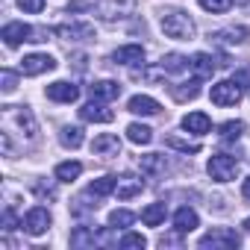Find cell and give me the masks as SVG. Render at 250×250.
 I'll return each mask as SVG.
<instances>
[{"label": "cell", "instance_id": "1", "mask_svg": "<svg viewBox=\"0 0 250 250\" xmlns=\"http://www.w3.org/2000/svg\"><path fill=\"white\" fill-rule=\"evenodd\" d=\"M159 24H162V33H165L168 39H177V42L194 39V21H191L183 9H168Z\"/></svg>", "mask_w": 250, "mask_h": 250}, {"label": "cell", "instance_id": "2", "mask_svg": "<svg viewBox=\"0 0 250 250\" xmlns=\"http://www.w3.org/2000/svg\"><path fill=\"white\" fill-rule=\"evenodd\" d=\"M203 250H232V247H238L241 244V235L235 232V229H229V227H215V229H209L206 235H200V241H197Z\"/></svg>", "mask_w": 250, "mask_h": 250}, {"label": "cell", "instance_id": "3", "mask_svg": "<svg viewBox=\"0 0 250 250\" xmlns=\"http://www.w3.org/2000/svg\"><path fill=\"white\" fill-rule=\"evenodd\" d=\"M206 171H209V177H212L215 183H229V180H235V174H238V159H235V156H227V153H215V156L209 159Z\"/></svg>", "mask_w": 250, "mask_h": 250}, {"label": "cell", "instance_id": "4", "mask_svg": "<svg viewBox=\"0 0 250 250\" xmlns=\"http://www.w3.org/2000/svg\"><path fill=\"white\" fill-rule=\"evenodd\" d=\"M241 94H244V88H241L235 80H221V83H215L212 91H209V97H212L215 106H235V103L241 100Z\"/></svg>", "mask_w": 250, "mask_h": 250}, {"label": "cell", "instance_id": "5", "mask_svg": "<svg viewBox=\"0 0 250 250\" xmlns=\"http://www.w3.org/2000/svg\"><path fill=\"white\" fill-rule=\"evenodd\" d=\"M97 244H112L109 229H94V227H77L71 232V247H97Z\"/></svg>", "mask_w": 250, "mask_h": 250}, {"label": "cell", "instance_id": "6", "mask_svg": "<svg viewBox=\"0 0 250 250\" xmlns=\"http://www.w3.org/2000/svg\"><path fill=\"white\" fill-rule=\"evenodd\" d=\"M3 118H6V121H15L18 127L24 130L27 139H33L36 130H39V127H36V118H33V112H30L27 106H3Z\"/></svg>", "mask_w": 250, "mask_h": 250}, {"label": "cell", "instance_id": "7", "mask_svg": "<svg viewBox=\"0 0 250 250\" xmlns=\"http://www.w3.org/2000/svg\"><path fill=\"white\" fill-rule=\"evenodd\" d=\"M53 68H56V59L50 53H30L21 59V74H27V77H39V74L53 71Z\"/></svg>", "mask_w": 250, "mask_h": 250}, {"label": "cell", "instance_id": "8", "mask_svg": "<svg viewBox=\"0 0 250 250\" xmlns=\"http://www.w3.org/2000/svg\"><path fill=\"white\" fill-rule=\"evenodd\" d=\"M21 227H24L30 235H44L47 227H50V212H47L44 206H33V209L27 212V218L21 221Z\"/></svg>", "mask_w": 250, "mask_h": 250}, {"label": "cell", "instance_id": "9", "mask_svg": "<svg viewBox=\"0 0 250 250\" xmlns=\"http://www.w3.org/2000/svg\"><path fill=\"white\" fill-rule=\"evenodd\" d=\"M80 118L88 121V124H109V121H115V112L106 109L103 100H94V97H91V103H85V106L80 109Z\"/></svg>", "mask_w": 250, "mask_h": 250}, {"label": "cell", "instance_id": "10", "mask_svg": "<svg viewBox=\"0 0 250 250\" xmlns=\"http://www.w3.org/2000/svg\"><path fill=\"white\" fill-rule=\"evenodd\" d=\"M33 36H36V30H33L30 24H21V21L6 24L3 30H0V39H3L9 47H15V44H21V42H33Z\"/></svg>", "mask_w": 250, "mask_h": 250}, {"label": "cell", "instance_id": "11", "mask_svg": "<svg viewBox=\"0 0 250 250\" xmlns=\"http://www.w3.org/2000/svg\"><path fill=\"white\" fill-rule=\"evenodd\" d=\"M91 153H94V156H103V159L121 156V139L112 136V133H100V136L91 142Z\"/></svg>", "mask_w": 250, "mask_h": 250}, {"label": "cell", "instance_id": "12", "mask_svg": "<svg viewBox=\"0 0 250 250\" xmlns=\"http://www.w3.org/2000/svg\"><path fill=\"white\" fill-rule=\"evenodd\" d=\"M53 33L59 39H65V42H88V39H94V27L91 24H59Z\"/></svg>", "mask_w": 250, "mask_h": 250}, {"label": "cell", "instance_id": "13", "mask_svg": "<svg viewBox=\"0 0 250 250\" xmlns=\"http://www.w3.org/2000/svg\"><path fill=\"white\" fill-rule=\"evenodd\" d=\"M47 97L56 100V103H74L80 97V88L74 83H68V80H56V83L47 85Z\"/></svg>", "mask_w": 250, "mask_h": 250}, {"label": "cell", "instance_id": "14", "mask_svg": "<svg viewBox=\"0 0 250 250\" xmlns=\"http://www.w3.org/2000/svg\"><path fill=\"white\" fill-rule=\"evenodd\" d=\"M142 188H145L142 177H133V174H124V177H118V183H115V194H118L121 200H130V197L142 194Z\"/></svg>", "mask_w": 250, "mask_h": 250}, {"label": "cell", "instance_id": "15", "mask_svg": "<svg viewBox=\"0 0 250 250\" xmlns=\"http://www.w3.org/2000/svg\"><path fill=\"white\" fill-rule=\"evenodd\" d=\"M112 62L115 65H139V62H145V47L142 44H124L112 53Z\"/></svg>", "mask_w": 250, "mask_h": 250}, {"label": "cell", "instance_id": "16", "mask_svg": "<svg viewBox=\"0 0 250 250\" xmlns=\"http://www.w3.org/2000/svg\"><path fill=\"white\" fill-rule=\"evenodd\" d=\"M247 36H250L247 27H227V30L209 33V42H218V44H241V42H247Z\"/></svg>", "mask_w": 250, "mask_h": 250}, {"label": "cell", "instance_id": "17", "mask_svg": "<svg viewBox=\"0 0 250 250\" xmlns=\"http://www.w3.org/2000/svg\"><path fill=\"white\" fill-rule=\"evenodd\" d=\"M183 130H188V133H194V136H206V133L212 130V121H209L206 112H188V115L183 118Z\"/></svg>", "mask_w": 250, "mask_h": 250}, {"label": "cell", "instance_id": "18", "mask_svg": "<svg viewBox=\"0 0 250 250\" xmlns=\"http://www.w3.org/2000/svg\"><path fill=\"white\" fill-rule=\"evenodd\" d=\"M130 9H133V0H103V3H97V12L106 21L124 18V12H130Z\"/></svg>", "mask_w": 250, "mask_h": 250}, {"label": "cell", "instance_id": "19", "mask_svg": "<svg viewBox=\"0 0 250 250\" xmlns=\"http://www.w3.org/2000/svg\"><path fill=\"white\" fill-rule=\"evenodd\" d=\"M218 65H221V62H218L215 56H209V53H194V56H191V68H194V74H197L200 80H209V77L218 71Z\"/></svg>", "mask_w": 250, "mask_h": 250}, {"label": "cell", "instance_id": "20", "mask_svg": "<svg viewBox=\"0 0 250 250\" xmlns=\"http://www.w3.org/2000/svg\"><path fill=\"white\" fill-rule=\"evenodd\" d=\"M127 109L133 112V115H159V100H153V97H147V94H136V97H130V103H127Z\"/></svg>", "mask_w": 250, "mask_h": 250}, {"label": "cell", "instance_id": "21", "mask_svg": "<svg viewBox=\"0 0 250 250\" xmlns=\"http://www.w3.org/2000/svg\"><path fill=\"white\" fill-rule=\"evenodd\" d=\"M88 94H91L94 100H118V97H121V85L112 83V80H100V83L88 85Z\"/></svg>", "mask_w": 250, "mask_h": 250}, {"label": "cell", "instance_id": "22", "mask_svg": "<svg viewBox=\"0 0 250 250\" xmlns=\"http://www.w3.org/2000/svg\"><path fill=\"white\" fill-rule=\"evenodd\" d=\"M200 94V77H194V80H188V83H180V85H171V97L177 100V103H188V100H194Z\"/></svg>", "mask_w": 250, "mask_h": 250}, {"label": "cell", "instance_id": "23", "mask_svg": "<svg viewBox=\"0 0 250 250\" xmlns=\"http://www.w3.org/2000/svg\"><path fill=\"white\" fill-rule=\"evenodd\" d=\"M197 224H200V221H197V212H194V209L183 206V209H177V212H174V229H177V232H183V235H186V232L197 229Z\"/></svg>", "mask_w": 250, "mask_h": 250}, {"label": "cell", "instance_id": "24", "mask_svg": "<svg viewBox=\"0 0 250 250\" xmlns=\"http://www.w3.org/2000/svg\"><path fill=\"white\" fill-rule=\"evenodd\" d=\"M188 68H191V59L183 56V53H165L162 56V71L165 74H183Z\"/></svg>", "mask_w": 250, "mask_h": 250}, {"label": "cell", "instance_id": "25", "mask_svg": "<svg viewBox=\"0 0 250 250\" xmlns=\"http://www.w3.org/2000/svg\"><path fill=\"white\" fill-rule=\"evenodd\" d=\"M139 165H142V174H147V177L165 174V156L162 153H147V156L139 159Z\"/></svg>", "mask_w": 250, "mask_h": 250}, {"label": "cell", "instance_id": "26", "mask_svg": "<svg viewBox=\"0 0 250 250\" xmlns=\"http://www.w3.org/2000/svg\"><path fill=\"white\" fill-rule=\"evenodd\" d=\"M115 183H118V177H100V180H94L85 191H88L94 200H103V197L115 194Z\"/></svg>", "mask_w": 250, "mask_h": 250}, {"label": "cell", "instance_id": "27", "mask_svg": "<svg viewBox=\"0 0 250 250\" xmlns=\"http://www.w3.org/2000/svg\"><path fill=\"white\" fill-rule=\"evenodd\" d=\"M165 203H150V206H145L142 209V221L147 224V227H159L162 221H165Z\"/></svg>", "mask_w": 250, "mask_h": 250}, {"label": "cell", "instance_id": "28", "mask_svg": "<svg viewBox=\"0 0 250 250\" xmlns=\"http://www.w3.org/2000/svg\"><path fill=\"white\" fill-rule=\"evenodd\" d=\"M127 139L133 145H150L153 142V130L145 127V124H130V127H127Z\"/></svg>", "mask_w": 250, "mask_h": 250}, {"label": "cell", "instance_id": "29", "mask_svg": "<svg viewBox=\"0 0 250 250\" xmlns=\"http://www.w3.org/2000/svg\"><path fill=\"white\" fill-rule=\"evenodd\" d=\"M241 133H244V121H224L221 127H218V136L224 142H238Z\"/></svg>", "mask_w": 250, "mask_h": 250}, {"label": "cell", "instance_id": "30", "mask_svg": "<svg viewBox=\"0 0 250 250\" xmlns=\"http://www.w3.org/2000/svg\"><path fill=\"white\" fill-rule=\"evenodd\" d=\"M80 174H83V165L80 162H59L56 165V180L59 183H74Z\"/></svg>", "mask_w": 250, "mask_h": 250}, {"label": "cell", "instance_id": "31", "mask_svg": "<svg viewBox=\"0 0 250 250\" xmlns=\"http://www.w3.org/2000/svg\"><path fill=\"white\" fill-rule=\"evenodd\" d=\"M165 145L180 150V153H200V142H188V139H180V136H168Z\"/></svg>", "mask_w": 250, "mask_h": 250}, {"label": "cell", "instance_id": "32", "mask_svg": "<svg viewBox=\"0 0 250 250\" xmlns=\"http://www.w3.org/2000/svg\"><path fill=\"white\" fill-rule=\"evenodd\" d=\"M59 142H62L65 147L77 150V147L83 145V130H80V127H65V130L59 133Z\"/></svg>", "mask_w": 250, "mask_h": 250}, {"label": "cell", "instance_id": "33", "mask_svg": "<svg viewBox=\"0 0 250 250\" xmlns=\"http://www.w3.org/2000/svg\"><path fill=\"white\" fill-rule=\"evenodd\" d=\"M133 221H136V212H130V209H115L109 215V227H121V229H127Z\"/></svg>", "mask_w": 250, "mask_h": 250}, {"label": "cell", "instance_id": "34", "mask_svg": "<svg viewBox=\"0 0 250 250\" xmlns=\"http://www.w3.org/2000/svg\"><path fill=\"white\" fill-rule=\"evenodd\" d=\"M145 244H147V238L139 235V232H127L118 241V247H124V250H145Z\"/></svg>", "mask_w": 250, "mask_h": 250}, {"label": "cell", "instance_id": "35", "mask_svg": "<svg viewBox=\"0 0 250 250\" xmlns=\"http://www.w3.org/2000/svg\"><path fill=\"white\" fill-rule=\"evenodd\" d=\"M0 88H3V94H12L15 88H18V74L15 71H9V68H3V74H0Z\"/></svg>", "mask_w": 250, "mask_h": 250}, {"label": "cell", "instance_id": "36", "mask_svg": "<svg viewBox=\"0 0 250 250\" xmlns=\"http://www.w3.org/2000/svg\"><path fill=\"white\" fill-rule=\"evenodd\" d=\"M197 3L206 9V12H227L232 6V0H197Z\"/></svg>", "mask_w": 250, "mask_h": 250}, {"label": "cell", "instance_id": "37", "mask_svg": "<svg viewBox=\"0 0 250 250\" xmlns=\"http://www.w3.org/2000/svg\"><path fill=\"white\" fill-rule=\"evenodd\" d=\"M18 6H21L24 12H33V15H39V12L44 9V0H18Z\"/></svg>", "mask_w": 250, "mask_h": 250}, {"label": "cell", "instance_id": "38", "mask_svg": "<svg viewBox=\"0 0 250 250\" xmlns=\"http://www.w3.org/2000/svg\"><path fill=\"white\" fill-rule=\"evenodd\" d=\"M15 227H18V221H15V212H12V209H6V212H3V229H6V232H12Z\"/></svg>", "mask_w": 250, "mask_h": 250}, {"label": "cell", "instance_id": "39", "mask_svg": "<svg viewBox=\"0 0 250 250\" xmlns=\"http://www.w3.org/2000/svg\"><path fill=\"white\" fill-rule=\"evenodd\" d=\"M180 235H183V232H180ZM180 235H162V238H159V247H171V244H177V247H180V244H183V238H180Z\"/></svg>", "mask_w": 250, "mask_h": 250}, {"label": "cell", "instance_id": "40", "mask_svg": "<svg viewBox=\"0 0 250 250\" xmlns=\"http://www.w3.org/2000/svg\"><path fill=\"white\" fill-rule=\"evenodd\" d=\"M33 188H36V191H39L42 197H56V191H53V186H44V183H36Z\"/></svg>", "mask_w": 250, "mask_h": 250}, {"label": "cell", "instance_id": "41", "mask_svg": "<svg viewBox=\"0 0 250 250\" xmlns=\"http://www.w3.org/2000/svg\"><path fill=\"white\" fill-rule=\"evenodd\" d=\"M232 80H235V83H238L241 88H250V74H247V71H238V74H235Z\"/></svg>", "mask_w": 250, "mask_h": 250}, {"label": "cell", "instance_id": "42", "mask_svg": "<svg viewBox=\"0 0 250 250\" xmlns=\"http://www.w3.org/2000/svg\"><path fill=\"white\" fill-rule=\"evenodd\" d=\"M241 194H244V200H250V177L241 183Z\"/></svg>", "mask_w": 250, "mask_h": 250}, {"label": "cell", "instance_id": "43", "mask_svg": "<svg viewBox=\"0 0 250 250\" xmlns=\"http://www.w3.org/2000/svg\"><path fill=\"white\" fill-rule=\"evenodd\" d=\"M241 227H244V232H250V218H247V221H244Z\"/></svg>", "mask_w": 250, "mask_h": 250}, {"label": "cell", "instance_id": "44", "mask_svg": "<svg viewBox=\"0 0 250 250\" xmlns=\"http://www.w3.org/2000/svg\"><path fill=\"white\" fill-rule=\"evenodd\" d=\"M235 3H238V6H244V3H247V0H235Z\"/></svg>", "mask_w": 250, "mask_h": 250}]
</instances>
